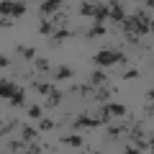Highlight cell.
<instances>
[{
	"mask_svg": "<svg viewBox=\"0 0 154 154\" xmlns=\"http://www.w3.org/2000/svg\"><path fill=\"white\" fill-rule=\"evenodd\" d=\"M105 33H108V31H105L103 23H95L93 28H88V31H85V38H100V36H105Z\"/></svg>",
	"mask_w": 154,
	"mask_h": 154,
	"instance_id": "cell-15",
	"label": "cell"
},
{
	"mask_svg": "<svg viewBox=\"0 0 154 154\" xmlns=\"http://www.w3.org/2000/svg\"><path fill=\"white\" fill-rule=\"evenodd\" d=\"M123 154H141V152H139L136 146H128V149H123Z\"/></svg>",
	"mask_w": 154,
	"mask_h": 154,
	"instance_id": "cell-32",
	"label": "cell"
},
{
	"mask_svg": "<svg viewBox=\"0 0 154 154\" xmlns=\"http://www.w3.org/2000/svg\"><path fill=\"white\" fill-rule=\"evenodd\" d=\"M93 3H80V8H77V13H80V16H93Z\"/></svg>",
	"mask_w": 154,
	"mask_h": 154,
	"instance_id": "cell-28",
	"label": "cell"
},
{
	"mask_svg": "<svg viewBox=\"0 0 154 154\" xmlns=\"http://www.w3.org/2000/svg\"><path fill=\"white\" fill-rule=\"evenodd\" d=\"M100 113H105V116H121V118H123L128 110H126V105H118V103H103Z\"/></svg>",
	"mask_w": 154,
	"mask_h": 154,
	"instance_id": "cell-7",
	"label": "cell"
},
{
	"mask_svg": "<svg viewBox=\"0 0 154 154\" xmlns=\"http://www.w3.org/2000/svg\"><path fill=\"white\" fill-rule=\"evenodd\" d=\"M33 90H36L38 95H44V98H49V95L54 93L57 88H54L51 82H41V80H36V82H33Z\"/></svg>",
	"mask_w": 154,
	"mask_h": 154,
	"instance_id": "cell-13",
	"label": "cell"
},
{
	"mask_svg": "<svg viewBox=\"0 0 154 154\" xmlns=\"http://www.w3.org/2000/svg\"><path fill=\"white\" fill-rule=\"evenodd\" d=\"M26 3H8V0H3L0 3V18H21L23 13H26Z\"/></svg>",
	"mask_w": 154,
	"mask_h": 154,
	"instance_id": "cell-2",
	"label": "cell"
},
{
	"mask_svg": "<svg viewBox=\"0 0 154 154\" xmlns=\"http://www.w3.org/2000/svg\"><path fill=\"white\" fill-rule=\"evenodd\" d=\"M93 93H95V100H98V103H108V98H110V90L105 88V85L103 88H95Z\"/></svg>",
	"mask_w": 154,
	"mask_h": 154,
	"instance_id": "cell-22",
	"label": "cell"
},
{
	"mask_svg": "<svg viewBox=\"0 0 154 154\" xmlns=\"http://www.w3.org/2000/svg\"><path fill=\"white\" fill-rule=\"evenodd\" d=\"M18 128V121L13 118V121H5V123H0V136H8V134H13Z\"/></svg>",
	"mask_w": 154,
	"mask_h": 154,
	"instance_id": "cell-20",
	"label": "cell"
},
{
	"mask_svg": "<svg viewBox=\"0 0 154 154\" xmlns=\"http://www.w3.org/2000/svg\"><path fill=\"white\" fill-rule=\"evenodd\" d=\"M8 103H11V108H23V105H26V93H23V88L18 90V93L8 100Z\"/></svg>",
	"mask_w": 154,
	"mask_h": 154,
	"instance_id": "cell-18",
	"label": "cell"
},
{
	"mask_svg": "<svg viewBox=\"0 0 154 154\" xmlns=\"http://www.w3.org/2000/svg\"><path fill=\"white\" fill-rule=\"evenodd\" d=\"M108 18H113L118 26L123 23V18H126V11H123L121 3H110V5H108Z\"/></svg>",
	"mask_w": 154,
	"mask_h": 154,
	"instance_id": "cell-6",
	"label": "cell"
},
{
	"mask_svg": "<svg viewBox=\"0 0 154 154\" xmlns=\"http://www.w3.org/2000/svg\"><path fill=\"white\" fill-rule=\"evenodd\" d=\"M105 82H108V72H103V69L90 72V82L88 85H93V88H103Z\"/></svg>",
	"mask_w": 154,
	"mask_h": 154,
	"instance_id": "cell-9",
	"label": "cell"
},
{
	"mask_svg": "<svg viewBox=\"0 0 154 154\" xmlns=\"http://www.w3.org/2000/svg\"><path fill=\"white\" fill-rule=\"evenodd\" d=\"M54 31H57V21H49V18H41V23H38V33H41V36H51Z\"/></svg>",
	"mask_w": 154,
	"mask_h": 154,
	"instance_id": "cell-12",
	"label": "cell"
},
{
	"mask_svg": "<svg viewBox=\"0 0 154 154\" xmlns=\"http://www.w3.org/2000/svg\"><path fill=\"white\" fill-rule=\"evenodd\" d=\"M33 64H36V69L41 72V75H44V72H49V69H51L49 59H44V57H36V59H33Z\"/></svg>",
	"mask_w": 154,
	"mask_h": 154,
	"instance_id": "cell-23",
	"label": "cell"
},
{
	"mask_svg": "<svg viewBox=\"0 0 154 154\" xmlns=\"http://www.w3.org/2000/svg\"><path fill=\"white\" fill-rule=\"evenodd\" d=\"M126 134H128V126L123 123V126H108V134L105 136H108V141H116V139L126 136Z\"/></svg>",
	"mask_w": 154,
	"mask_h": 154,
	"instance_id": "cell-11",
	"label": "cell"
},
{
	"mask_svg": "<svg viewBox=\"0 0 154 154\" xmlns=\"http://www.w3.org/2000/svg\"><path fill=\"white\" fill-rule=\"evenodd\" d=\"M103 126V121L100 118H93V116H77L75 121H72V128L75 131H80V128H100Z\"/></svg>",
	"mask_w": 154,
	"mask_h": 154,
	"instance_id": "cell-3",
	"label": "cell"
},
{
	"mask_svg": "<svg viewBox=\"0 0 154 154\" xmlns=\"http://www.w3.org/2000/svg\"><path fill=\"white\" fill-rule=\"evenodd\" d=\"M93 18H95V23H103V26H105V18H108V5H103V3H100V5H95V8H93Z\"/></svg>",
	"mask_w": 154,
	"mask_h": 154,
	"instance_id": "cell-14",
	"label": "cell"
},
{
	"mask_svg": "<svg viewBox=\"0 0 154 154\" xmlns=\"http://www.w3.org/2000/svg\"><path fill=\"white\" fill-rule=\"evenodd\" d=\"M28 118H33V121L44 118V110H41V105H31V108H28Z\"/></svg>",
	"mask_w": 154,
	"mask_h": 154,
	"instance_id": "cell-27",
	"label": "cell"
},
{
	"mask_svg": "<svg viewBox=\"0 0 154 154\" xmlns=\"http://www.w3.org/2000/svg\"><path fill=\"white\" fill-rule=\"evenodd\" d=\"M8 64H11V59H8V57H3V54H0V69H3V67H8Z\"/></svg>",
	"mask_w": 154,
	"mask_h": 154,
	"instance_id": "cell-31",
	"label": "cell"
},
{
	"mask_svg": "<svg viewBox=\"0 0 154 154\" xmlns=\"http://www.w3.org/2000/svg\"><path fill=\"white\" fill-rule=\"evenodd\" d=\"M69 93H77V95H82V98H85V95H90V93H93V85H75V88H72Z\"/></svg>",
	"mask_w": 154,
	"mask_h": 154,
	"instance_id": "cell-25",
	"label": "cell"
},
{
	"mask_svg": "<svg viewBox=\"0 0 154 154\" xmlns=\"http://www.w3.org/2000/svg\"><path fill=\"white\" fill-rule=\"evenodd\" d=\"M62 144H64V146L82 149V146H85V139L80 136V134H67V136H62Z\"/></svg>",
	"mask_w": 154,
	"mask_h": 154,
	"instance_id": "cell-10",
	"label": "cell"
},
{
	"mask_svg": "<svg viewBox=\"0 0 154 154\" xmlns=\"http://www.w3.org/2000/svg\"><path fill=\"white\" fill-rule=\"evenodd\" d=\"M59 11H62V3H59V0H46V3L38 5V16H41V18L54 16V13H59Z\"/></svg>",
	"mask_w": 154,
	"mask_h": 154,
	"instance_id": "cell-4",
	"label": "cell"
},
{
	"mask_svg": "<svg viewBox=\"0 0 154 154\" xmlns=\"http://www.w3.org/2000/svg\"><path fill=\"white\" fill-rule=\"evenodd\" d=\"M54 75V80H69L75 72H72V67H67V64H59L57 67V72H51Z\"/></svg>",
	"mask_w": 154,
	"mask_h": 154,
	"instance_id": "cell-17",
	"label": "cell"
},
{
	"mask_svg": "<svg viewBox=\"0 0 154 154\" xmlns=\"http://www.w3.org/2000/svg\"><path fill=\"white\" fill-rule=\"evenodd\" d=\"M75 33H77V31H69V28H62V26H59L54 33H51V46H59L62 41H64V38L75 36Z\"/></svg>",
	"mask_w": 154,
	"mask_h": 154,
	"instance_id": "cell-8",
	"label": "cell"
},
{
	"mask_svg": "<svg viewBox=\"0 0 154 154\" xmlns=\"http://www.w3.org/2000/svg\"><path fill=\"white\" fill-rule=\"evenodd\" d=\"M11 26V21H5V18H0V28H8Z\"/></svg>",
	"mask_w": 154,
	"mask_h": 154,
	"instance_id": "cell-33",
	"label": "cell"
},
{
	"mask_svg": "<svg viewBox=\"0 0 154 154\" xmlns=\"http://www.w3.org/2000/svg\"><path fill=\"white\" fill-rule=\"evenodd\" d=\"M26 154H41V146L38 144H31V146H26Z\"/></svg>",
	"mask_w": 154,
	"mask_h": 154,
	"instance_id": "cell-30",
	"label": "cell"
},
{
	"mask_svg": "<svg viewBox=\"0 0 154 154\" xmlns=\"http://www.w3.org/2000/svg\"><path fill=\"white\" fill-rule=\"evenodd\" d=\"M18 90H21V88H18L13 80H0V98H3V100H11Z\"/></svg>",
	"mask_w": 154,
	"mask_h": 154,
	"instance_id": "cell-5",
	"label": "cell"
},
{
	"mask_svg": "<svg viewBox=\"0 0 154 154\" xmlns=\"http://www.w3.org/2000/svg\"><path fill=\"white\" fill-rule=\"evenodd\" d=\"M139 77H141L139 69H126V72H123V80H139Z\"/></svg>",
	"mask_w": 154,
	"mask_h": 154,
	"instance_id": "cell-29",
	"label": "cell"
},
{
	"mask_svg": "<svg viewBox=\"0 0 154 154\" xmlns=\"http://www.w3.org/2000/svg\"><path fill=\"white\" fill-rule=\"evenodd\" d=\"M21 139H23V141H36V139H38V131H36V128H33V126H21Z\"/></svg>",
	"mask_w": 154,
	"mask_h": 154,
	"instance_id": "cell-16",
	"label": "cell"
},
{
	"mask_svg": "<svg viewBox=\"0 0 154 154\" xmlns=\"http://www.w3.org/2000/svg\"><path fill=\"white\" fill-rule=\"evenodd\" d=\"M93 64L98 67H113V64H126V54L118 49H100L93 54Z\"/></svg>",
	"mask_w": 154,
	"mask_h": 154,
	"instance_id": "cell-1",
	"label": "cell"
},
{
	"mask_svg": "<svg viewBox=\"0 0 154 154\" xmlns=\"http://www.w3.org/2000/svg\"><path fill=\"white\" fill-rule=\"evenodd\" d=\"M62 98H64V93H62V90H54V93L46 98V108H57V105L62 103Z\"/></svg>",
	"mask_w": 154,
	"mask_h": 154,
	"instance_id": "cell-19",
	"label": "cell"
},
{
	"mask_svg": "<svg viewBox=\"0 0 154 154\" xmlns=\"http://www.w3.org/2000/svg\"><path fill=\"white\" fill-rule=\"evenodd\" d=\"M18 54H21L26 62H33V59H36V49H33V46H18Z\"/></svg>",
	"mask_w": 154,
	"mask_h": 154,
	"instance_id": "cell-21",
	"label": "cell"
},
{
	"mask_svg": "<svg viewBox=\"0 0 154 154\" xmlns=\"http://www.w3.org/2000/svg\"><path fill=\"white\" fill-rule=\"evenodd\" d=\"M26 146H28V144L23 141V139H16V141L8 144V149H11V152H26Z\"/></svg>",
	"mask_w": 154,
	"mask_h": 154,
	"instance_id": "cell-26",
	"label": "cell"
},
{
	"mask_svg": "<svg viewBox=\"0 0 154 154\" xmlns=\"http://www.w3.org/2000/svg\"><path fill=\"white\" fill-rule=\"evenodd\" d=\"M54 126H57V123L51 121V118H38V134H41V131H51Z\"/></svg>",
	"mask_w": 154,
	"mask_h": 154,
	"instance_id": "cell-24",
	"label": "cell"
}]
</instances>
